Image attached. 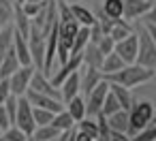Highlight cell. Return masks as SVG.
Returning a JSON list of instances; mask_svg holds the SVG:
<instances>
[{
	"mask_svg": "<svg viewBox=\"0 0 156 141\" xmlns=\"http://www.w3.org/2000/svg\"><path fill=\"white\" fill-rule=\"evenodd\" d=\"M103 79L120 83L124 88H137V86H143V83H147V81L154 79V69H145V66H139V64L133 62V64H124L115 73L103 75Z\"/></svg>",
	"mask_w": 156,
	"mask_h": 141,
	"instance_id": "obj_1",
	"label": "cell"
},
{
	"mask_svg": "<svg viewBox=\"0 0 156 141\" xmlns=\"http://www.w3.org/2000/svg\"><path fill=\"white\" fill-rule=\"evenodd\" d=\"M135 64L145 69H156V39L139 24L137 28V58Z\"/></svg>",
	"mask_w": 156,
	"mask_h": 141,
	"instance_id": "obj_2",
	"label": "cell"
},
{
	"mask_svg": "<svg viewBox=\"0 0 156 141\" xmlns=\"http://www.w3.org/2000/svg\"><path fill=\"white\" fill-rule=\"evenodd\" d=\"M154 120V103L152 100H133L128 109V137H133L137 130H141L145 124Z\"/></svg>",
	"mask_w": 156,
	"mask_h": 141,
	"instance_id": "obj_3",
	"label": "cell"
},
{
	"mask_svg": "<svg viewBox=\"0 0 156 141\" xmlns=\"http://www.w3.org/2000/svg\"><path fill=\"white\" fill-rule=\"evenodd\" d=\"M20 130H24L26 135H32L34 130V118H32V105L28 103L26 96H17V111H15V122H13Z\"/></svg>",
	"mask_w": 156,
	"mask_h": 141,
	"instance_id": "obj_4",
	"label": "cell"
},
{
	"mask_svg": "<svg viewBox=\"0 0 156 141\" xmlns=\"http://www.w3.org/2000/svg\"><path fill=\"white\" fill-rule=\"evenodd\" d=\"M109 92V83L105 81V79H101L88 94H86V115H90V118H94L98 111H101V107H103V100H105V94Z\"/></svg>",
	"mask_w": 156,
	"mask_h": 141,
	"instance_id": "obj_5",
	"label": "cell"
},
{
	"mask_svg": "<svg viewBox=\"0 0 156 141\" xmlns=\"http://www.w3.org/2000/svg\"><path fill=\"white\" fill-rule=\"evenodd\" d=\"M34 73V66L32 64H26V66H20L15 73L9 75V88H11V94L15 96H24L28 86H30V77Z\"/></svg>",
	"mask_w": 156,
	"mask_h": 141,
	"instance_id": "obj_6",
	"label": "cell"
},
{
	"mask_svg": "<svg viewBox=\"0 0 156 141\" xmlns=\"http://www.w3.org/2000/svg\"><path fill=\"white\" fill-rule=\"evenodd\" d=\"M152 9H154V2H147V0H122V17L126 22L141 19Z\"/></svg>",
	"mask_w": 156,
	"mask_h": 141,
	"instance_id": "obj_7",
	"label": "cell"
},
{
	"mask_svg": "<svg viewBox=\"0 0 156 141\" xmlns=\"http://www.w3.org/2000/svg\"><path fill=\"white\" fill-rule=\"evenodd\" d=\"M24 96L28 98V103H30L32 107H41V109H47V111H51V113H58V111L64 109V103H62L60 98H54V96H47V94H39V92H34V90H26Z\"/></svg>",
	"mask_w": 156,
	"mask_h": 141,
	"instance_id": "obj_8",
	"label": "cell"
},
{
	"mask_svg": "<svg viewBox=\"0 0 156 141\" xmlns=\"http://www.w3.org/2000/svg\"><path fill=\"white\" fill-rule=\"evenodd\" d=\"M113 51L124 60V64H133L137 58V32L133 30L128 37H124L122 41H115Z\"/></svg>",
	"mask_w": 156,
	"mask_h": 141,
	"instance_id": "obj_9",
	"label": "cell"
},
{
	"mask_svg": "<svg viewBox=\"0 0 156 141\" xmlns=\"http://www.w3.org/2000/svg\"><path fill=\"white\" fill-rule=\"evenodd\" d=\"M28 90H34V92H39V94H47V96L60 98V90L47 79V75H45L43 71H37V69H34V73H32V77H30ZM60 100H62V98H60Z\"/></svg>",
	"mask_w": 156,
	"mask_h": 141,
	"instance_id": "obj_10",
	"label": "cell"
},
{
	"mask_svg": "<svg viewBox=\"0 0 156 141\" xmlns=\"http://www.w3.org/2000/svg\"><path fill=\"white\" fill-rule=\"evenodd\" d=\"M79 81H81V75H79V71H73L60 86H58V90H60V98H62V103H66L69 98H73L75 94H79L81 90H79Z\"/></svg>",
	"mask_w": 156,
	"mask_h": 141,
	"instance_id": "obj_11",
	"label": "cell"
},
{
	"mask_svg": "<svg viewBox=\"0 0 156 141\" xmlns=\"http://www.w3.org/2000/svg\"><path fill=\"white\" fill-rule=\"evenodd\" d=\"M13 51L20 60V66H26L30 64V49H28V39L24 34H20L15 28H13Z\"/></svg>",
	"mask_w": 156,
	"mask_h": 141,
	"instance_id": "obj_12",
	"label": "cell"
},
{
	"mask_svg": "<svg viewBox=\"0 0 156 141\" xmlns=\"http://www.w3.org/2000/svg\"><path fill=\"white\" fill-rule=\"evenodd\" d=\"M11 26H13L20 34L28 37V30H30V17L22 11V5H20V2H13V17H11Z\"/></svg>",
	"mask_w": 156,
	"mask_h": 141,
	"instance_id": "obj_13",
	"label": "cell"
},
{
	"mask_svg": "<svg viewBox=\"0 0 156 141\" xmlns=\"http://www.w3.org/2000/svg\"><path fill=\"white\" fill-rule=\"evenodd\" d=\"M103 62V54L98 51V47L94 43H88L81 51V66H92V69H98Z\"/></svg>",
	"mask_w": 156,
	"mask_h": 141,
	"instance_id": "obj_14",
	"label": "cell"
},
{
	"mask_svg": "<svg viewBox=\"0 0 156 141\" xmlns=\"http://www.w3.org/2000/svg\"><path fill=\"white\" fill-rule=\"evenodd\" d=\"M109 83V92L118 98V103H120V107L122 109H130V105H133V94H130V88H124V86H120V83H113V81H107Z\"/></svg>",
	"mask_w": 156,
	"mask_h": 141,
	"instance_id": "obj_15",
	"label": "cell"
},
{
	"mask_svg": "<svg viewBox=\"0 0 156 141\" xmlns=\"http://www.w3.org/2000/svg\"><path fill=\"white\" fill-rule=\"evenodd\" d=\"M69 9H71V15L75 17V22L79 26H92L94 19H96L94 13L88 7H83V5H69Z\"/></svg>",
	"mask_w": 156,
	"mask_h": 141,
	"instance_id": "obj_16",
	"label": "cell"
},
{
	"mask_svg": "<svg viewBox=\"0 0 156 141\" xmlns=\"http://www.w3.org/2000/svg\"><path fill=\"white\" fill-rule=\"evenodd\" d=\"M122 66H124V60H122L115 51H109V54H105V56H103V62H101L98 71H101L103 75H109V73L120 71Z\"/></svg>",
	"mask_w": 156,
	"mask_h": 141,
	"instance_id": "obj_17",
	"label": "cell"
},
{
	"mask_svg": "<svg viewBox=\"0 0 156 141\" xmlns=\"http://www.w3.org/2000/svg\"><path fill=\"white\" fill-rule=\"evenodd\" d=\"M64 109L71 113V118H73L75 122H79L81 118H86V100H83L79 94H75L73 98H69V100L64 103Z\"/></svg>",
	"mask_w": 156,
	"mask_h": 141,
	"instance_id": "obj_18",
	"label": "cell"
},
{
	"mask_svg": "<svg viewBox=\"0 0 156 141\" xmlns=\"http://www.w3.org/2000/svg\"><path fill=\"white\" fill-rule=\"evenodd\" d=\"M17 69H20V60H17V56L13 51V45H11V49L2 56V60H0V77H9Z\"/></svg>",
	"mask_w": 156,
	"mask_h": 141,
	"instance_id": "obj_19",
	"label": "cell"
},
{
	"mask_svg": "<svg viewBox=\"0 0 156 141\" xmlns=\"http://www.w3.org/2000/svg\"><path fill=\"white\" fill-rule=\"evenodd\" d=\"M105 118H107V124H109L111 130H122V132H126V128H128V111H126V109H118L115 113L105 115ZM126 135H128V132H126Z\"/></svg>",
	"mask_w": 156,
	"mask_h": 141,
	"instance_id": "obj_20",
	"label": "cell"
},
{
	"mask_svg": "<svg viewBox=\"0 0 156 141\" xmlns=\"http://www.w3.org/2000/svg\"><path fill=\"white\" fill-rule=\"evenodd\" d=\"M130 32H133L130 22H126L124 17H118V19H113V26H111V30H109V37H111L113 41H122V39L128 37Z\"/></svg>",
	"mask_w": 156,
	"mask_h": 141,
	"instance_id": "obj_21",
	"label": "cell"
},
{
	"mask_svg": "<svg viewBox=\"0 0 156 141\" xmlns=\"http://www.w3.org/2000/svg\"><path fill=\"white\" fill-rule=\"evenodd\" d=\"M88 28H90V26H79V30L75 32L73 45H71V56H73V54H81L83 47L90 43V30H88Z\"/></svg>",
	"mask_w": 156,
	"mask_h": 141,
	"instance_id": "obj_22",
	"label": "cell"
},
{
	"mask_svg": "<svg viewBox=\"0 0 156 141\" xmlns=\"http://www.w3.org/2000/svg\"><path fill=\"white\" fill-rule=\"evenodd\" d=\"M103 79V73L98 71V69H92V66H86V75H83V79L79 81V90H83L86 94L98 83Z\"/></svg>",
	"mask_w": 156,
	"mask_h": 141,
	"instance_id": "obj_23",
	"label": "cell"
},
{
	"mask_svg": "<svg viewBox=\"0 0 156 141\" xmlns=\"http://www.w3.org/2000/svg\"><path fill=\"white\" fill-rule=\"evenodd\" d=\"M49 124H51V126H56V128H58L60 132L75 128V120L71 118V113H69L66 109H62V111L54 113V118H51V122H49Z\"/></svg>",
	"mask_w": 156,
	"mask_h": 141,
	"instance_id": "obj_24",
	"label": "cell"
},
{
	"mask_svg": "<svg viewBox=\"0 0 156 141\" xmlns=\"http://www.w3.org/2000/svg\"><path fill=\"white\" fill-rule=\"evenodd\" d=\"M60 135V130L56 128V126H51V124H43V126H34V130H32V141H51V139H56Z\"/></svg>",
	"mask_w": 156,
	"mask_h": 141,
	"instance_id": "obj_25",
	"label": "cell"
},
{
	"mask_svg": "<svg viewBox=\"0 0 156 141\" xmlns=\"http://www.w3.org/2000/svg\"><path fill=\"white\" fill-rule=\"evenodd\" d=\"M11 45H13V26L11 24L0 26V60L11 49Z\"/></svg>",
	"mask_w": 156,
	"mask_h": 141,
	"instance_id": "obj_26",
	"label": "cell"
},
{
	"mask_svg": "<svg viewBox=\"0 0 156 141\" xmlns=\"http://www.w3.org/2000/svg\"><path fill=\"white\" fill-rule=\"evenodd\" d=\"M101 13L107 15V17H111V19L122 17V0H105Z\"/></svg>",
	"mask_w": 156,
	"mask_h": 141,
	"instance_id": "obj_27",
	"label": "cell"
},
{
	"mask_svg": "<svg viewBox=\"0 0 156 141\" xmlns=\"http://www.w3.org/2000/svg\"><path fill=\"white\" fill-rule=\"evenodd\" d=\"M154 139H156V124H154V120L130 137V141H154Z\"/></svg>",
	"mask_w": 156,
	"mask_h": 141,
	"instance_id": "obj_28",
	"label": "cell"
},
{
	"mask_svg": "<svg viewBox=\"0 0 156 141\" xmlns=\"http://www.w3.org/2000/svg\"><path fill=\"white\" fill-rule=\"evenodd\" d=\"M0 135H2V139H5V141H26V139L30 137V135H26L24 130H20L15 124H11L7 130H2Z\"/></svg>",
	"mask_w": 156,
	"mask_h": 141,
	"instance_id": "obj_29",
	"label": "cell"
},
{
	"mask_svg": "<svg viewBox=\"0 0 156 141\" xmlns=\"http://www.w3.org/2000/svg\"><path fill=\"white\" fill-rule=\"evenodd\" d=\"M118 109H122L120 103H118V98H115L111 92H107V94H105V100H103V107H101V113H103V115H111V113H115Z\"/></svg>",
	"mask_w": 156,
	"mask_h": 141,
	"instance_id": "obj_30",
	"label": "cell"
},
{
	"mask_svg": "<svg viewBox=\"0 0 156 141\" xmlns=\"http://www.w3.org/2000/svg\"><path fill=\"white\" fill-rule=\"evenodd\" d=\"M32 118H34V124L37 126H43V124H49L54 113L47 111V109H41V107H32Z\"/></svg>",
	"mask_w": 156,
	"mask_h": 141,
	"instance_id": "obj_31",
	"label": "cell"
},
{
	"mask_svg": "<svg viewBox=\"0 0 156 141\" xmlns=\"http://www.w3.org/2000/svg\"><path fill=\"white\" fill-rule=\"evenodd\" d=\"M45 2H47V0H45ZM45 2H22V11L32 19V17H37L41 13V9L45 7Z\"/></svg>",
	"mask_w": 156,
	"mask_h": 141,
	"instance_id": "obj_32",
	"label": "cell"
},
{
	"mask_svg": "<svg viewBox=\"0 0 156 141\" xmlns=\"http://www.w3.org/2000/svg\"><path fill=\"white\" fill-rule=\"evenodd\" d=\"M2 105H5L7 115H9L11 124H13V122H15V111H17V96H15V94H9V96H7V100H5Z\"/></svg>",
	"mask_w": 156,
	"mask_h": 141,
	"instance_id": "obj_33",
	"label": "cell"
},
{
	"mask_svg": "<svg viewBox=\"0 0 156 141\" xmlns=\"http://www.w3.org/2000/svg\"><path fill=\"white\" fill-rule=\"evenodd\" d=\"M94 45H96V47H98V51L105 56V54L113 51V45H115V41H113L109 34H103V37H101V41H98V43H94Z\"/></svg>",
	"mask_w": 156,
	"mask_h": 141,
	"instance_id": "obj_34",
	"label": "cell"
},
{
	"mask_svg": "<svg viewBox=\"0 0 156 141\" xmlns=\"http://www.w3.org/2000/svg\"><path fill=\"white\" fill-rule=\"evenodd\" d=\"M11 94V88H9V77H0V105L7 100V96Z\"/></svg>",
	"mask_w": 156,
	"mask_h": 141,
	"instance_id": "obj_35",
	"label": "cell"
},
{
	"mask_svg": "<svg viewBox=\"0 0 156 141\" xmlns=\"http://www.w3.org/2000/svg\"><path fill=\"white\" fill-rule=\"evenodd\" d=\"M9 126H11V120L7 115V109H5V105H0V132L7 130Z\"/></svg>",
	"mask_w": 156,
	"mask_h": 141,
	"instance_id": "obj_36",
	"label": "cell"
},
{
	"mask_svg": "<svg viewBox=\"0 0 156 141\" xmlns=\"http://www.w3.org/2000/svg\"><path fill=\"white\" fill-rule=\"evenodd\" d=\"M109 141H130V137L122 130H111L109 128Z\"/></svg>",
	"mask_w": 156,
	"mask_h": 141,
	"instance_id": "obj_37",
	"label": "cell"
},
{
	"mask_svg": "<svg viewBox=\"0 0 156 141\" xmlns=\"http://www.w3.org/2000/svg\"><path fill=\"white\" fill-rule=\"evenodd\" d=\"M75 141H94V137H90L88 132H83V130H75Z\"/></svg>",
	"mask_w": 156,
	"mask_h": 141,
	"instance_id": "obj_38",
	"label": "cell"
},
{
	"mask_svg": "<svg viewBox=\"0 0 156 141\" xmlns=\"http://www.w3.org/2000/svg\"><path fill=\"white\" fill-rule=\"evenodd\" d=\"M24 2H45V0H24Z\"/></svg>",
	"mask_w": 156,
	"mask_h": 141,
	"instance_id": "obj_39",
	"label": "cell"
},
{
	"mask_svg": "<svg viewBox=\"0 0 156 141\" xmlns=\"http://www.w3.org/2000/svg\"><path fill=\"white\" fill-rule=\"evenodd\" d=\"M26 141H32V137H28V139H26Z\"/></svg>",
	"mask_w": 156,
	"mask_h": 141,
	"instance_id": "obj_40",
	"label": "cell"
},
{
	"mask_svg": "<svg viewBox=\"0 0 156 141\" xmlns=\"http://www.w3.org/2000/svg\"><path fill=\"white\" fill-rule=\"evenodd\" d=\"M0 141H5V139H2V135H0Z\"/></svg>",
	"mask_w": 156,
	"mask_h": 141,
	"instance_id": "obj_41",
	"label": "cell"
},
{
	"mask_svg": "<svg viewBox=\"0 0 156 141\" xmlns=\"http://www.w3.org/2000/svg\"><path fill=\"white\" fill-rule=\"evenodd\" d=\"M56 139H58V137H56ZM56 139H51V141H56Z\"/></svg>",
	"mask_w": 156,
	"mask_h": 141,
	"instance_id": "obj_42",
	"label": "cell"
}]
</instances>
